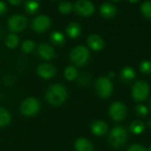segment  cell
I'll list each match as a JSON object with an SVG mask.
<instances>
[{"label": "cell", "instance_id": "obj_9", "mask_svg": "<svg viewBox=\"0 0 151 151\" xmlns=\"http://www.w3.org/2000/svg\"><path fill=\"white\" fill-rule=\"evenodd\" d=\"M76 12L83 17L91 16L95 12V5L92 2L88 0H79L73 5Z\"/></svg>", "mask_w": 151, "mask_h": 151}, {"label": "cell", "instance_id": "obj_21", "mask_svg": "<svg viewBox=\"0 0 151 151\" xmlns=\"http://www.w3.org/2000/svg\"><path fill=\"white\" fill-rule=\"evenodd\" d=\"M64 75L67 81H74L78 77V70L75 66H73V65L67 66L64 71Z\"/></svg>", "mask_w": 151, "mask_h": 151}, {"label": "cell", "instance_id": "obj_6", "mask_svg": "<svg viewBox=\"0 0 151 151\" xmlns=\"http://www.w3.org/2000/svg\"><path fill=\"white\" fill-rule=\"evenodd\" d=\"M19 110L21 114L26 117L34 116L40 110V103L35 97H27L22 101Z\"/></svg>", "mask_w": 151, "mask_h": 151}, {"label": "cell", "instance_id": "obj_38", "mask_svg": "<svg viewBox=\"0 0 151 151\" xmlns=\"http://www.w3.org/2000/svg\"><path fill=\"white\" fill-rule=\"evenodd\" d=\"M150 111H151V99H150Z\"/></svg>", "mask_w": 151, "mask_h": 151}, {"label": "cell", "instance_id": "obj_10", "mask_svg": "<svg viewBox=\"0 0 151 151\" xmlns=\"http://www.w3.org/2000/svg\"><path fill=\"white\" fill-rule=\"evenodd\" d=\"M51 20L46 15H38L32 21V28L38 33H42L50 27Z\"/></svg>", "mask_w": 151, "mask_h": 151}, {"label": "cell", "instance_id": "obj_2", "mask_svg": "<svg viewBox=\"0 0 151 151\" xmlns=\"http://www.w3.org/2000/svg\"><path fill=\"white\" fill-rule=\"evenodd\" d=\"M128 140V133L122 126L113 127L109 135V142L111 147L115 149L122 148Z\"/></svg>", "mask_w": 151, "mask_h": 151}, {"label": "cell", "instance_id": "obj_29", "mask_svg": "<svg viewBox=\"0 0 151 151\" xmlns=\"http://www.w3.org/2000/svg\"><path fill=\"white\" fill-rule=\"evenodd\" d=\"M135 111L139 116L146 117L149 113V109L147 108V106H145L143 104H138L135 106Z\"/></svg>", "mask_w": 151, "mask_h": 151}, {"label": "cell", "instance_id": "obj_11", "mask_svg": "<svg viewBox=\"0 0 151 151\" xmlns=\"http://www.w3.org/2000/svg\"><path fill=\"white\" fill-rule=\"evenodd\" d=\"M36 72L40 77L45 80H49L54 77L57 73V69L54 65L49 63H43L37 66Z\"/></svg>", "mask_w": 151, "mask_h": 151}, {"label": "cell", "instance_id": "obj_4", "mask_svg": "<svg viewBox=\"0 0 151 151\" xmlns=\"http://www.w3.org/2000/svg\"><path fill=\"white\" fill-rule=\"evenodd\" d=\"M95 89L96 94L101 98H108L113 92V84L111 79L106 76L99 77L95 84Z\"/></svg>", "mask_w": 151, "mask_h": 151}, {"label": "cell", "instance_id": "obj_13", "mask_svg": "<svg viewBox=\"0 0 151 151\" xmlns=\"http://www.w3.org/2000/svg\"><path fill=\"white\" fill-rule=\"evenodd\" d=\"M87 43H88V47L95 51H99V50H103L104 47V39L99 35H96V34L89 35L87 39Z\"/></svg>", "mask_w": 151, "mask_h": 151}, {"label": "cell", "instance_id": "obj_18", "mask_svg": "<svg viewBox=\"0 0 151 151\" xmlns=\"http://www.w3.org/2000/svg\"><path fill=\"white\" fill-rule=\"evenodd\" d=\"M145 130V124L142 120H134L129 126V131L135 135L142 134Z\"/></svg>", "mask_w": 151, "mask_h": 151}, {"label": "cell", "instance_id": "obj_34", "mask_svg": "<svg viewBox=\"0 0 151 151\" xmlns=\"http://www.w3.org/2000/svg\"><path fill=\"white\" fill-rule=\"evenodd\" d=\"M114 76H115V73H114V72H110L109 73H108V78L109 79H111V78H114Z\"/></svg>", "mask_w": 151, "mask_h": 151}, {"label": "cell", "instance_id": "obj_15", "mask_svg": "<svg viewBox=\"0 0 151 151\" xmlns=\"http://www.w3.org/2000/svg\"><path fill=\"white\" fill-rule=\"evenodd\" d=\"M108 127H109L106 122H104V120L98 119L92 123L90 129H91L92 134H95L96 136H103L107 133Z\"/></svg>", "mask_w": 151, "mask_h": 151}, {"label": "cell", "instance_id": "obj_24", "mask_svg": "<svg viewBox=\"0 0 151 151\" xmlns=\"http://www.w3.org/2000/svg\"><path fill=\"white\" fill-rule=\"evenodd\" d=\"M50 41L56 45H61L65 42V36L61 32L55 31L50 35Z\"/></svg>", "mask_w": 151, "mask_h": 151}, {"label": "cell", "instance_id": "obj_1", "mask_svg": "<svg viewBox=\"0 0 151 151\" xmlns=\"http://www.w3.org/2000/svg\"><path fill=\"white\" fill-rule=\"evenodd\" d=\"M47 102L51 105H60L67 98V90L60 83H55L51 85L45 95Z\"/></svg>", "mask_w": 151, "mask_h": 151}, {"label": "cell", "instance_id": "obj_31", "mask_svg": "<svg viewBox=\"0 0 151 151\" xmlns=\"http://www.w3.org/2000/svg\"><path fill=\"white\" fill-rule=\"evenodd\" d=\"M127 151H147V150L141 144H132L128 147Z\"/></svg>", "mask_w": 151, "mask_h": 151}, {"label": "cell", "instance_id": "obj_35", "mask_svg": "<svg viewBox=\"0 0 151 151\" xmlns=\"http://www.w3.org/2000/svg\"><path fill=\"white\" fill-rule=\"evenodd\" d=\"M147 126H148L149 128H150L151 129V119H149V121H148V123H147Z\"/></svg>", "mask_w": 151, "mask_h": 151}, {"label": "cell", "instance_id": "obj_23", "mask_svg": "<svg viewBox=\"0 0 151 151\" xmlns=\"http://www.w3.org/2000/svg\"><path fill=\"white\" fill-rule=\"evenodd\" d=\"M73 4L68 1H62L58 4V10L63 14L70 13L73 11Z\"/></svg>", "mask_w": 151, "mask_h": 151}, {"label": "cell", "instance_id": "obj_22", "mask_svg": "<svg viewBox=\"0 0 151 151\" xmlns=\"http://www.w3.org/2000/svg\"><path fill=\"white\" fill-rule=\"evenodd\" d=\"M19 42V38L16 34H10L5 39V45L9 49H15Z\"/></svg>", "mask_w": 151, "mask_h": 151}, {"label": "cell", "instance_id": "obj_16", "mask_svg": "<svg viewBox=\"0 0 151 151\" xmlns=\"http://www.w3.org/2000/svg\"><path fill=\"white\" fill-rule=\"evenodd\" d=\"M74 149L76 151H93L94 146L88 139L81 137L75 141Z\"/></svg>", "mask_w": 151, "mask_h": 151}, {"label": "cell", "instance_id": "obj_19", "mask_svg": "<svg viewBox=\"0 0 151 151\" xmlns=\"http://www.w3.org/2000/svg\"><path fill=\"white\" fill-rule=\"evenodd\" d=\"M136 73L134 71V69L131 66H126L121 70L120 73V78L124 81H130L132 80H134L135 78Z\"/></svg>", "mask_w": 151, "mask_h": 151}, {"label": "cell", "instance_id": "obj_28", "mask_svg": "<svg viewBox=\"0 0 151 151\" xmlns=\"http://www.w3.org/2000/svg\"><path fill=\"white\" fill-rule=\"evenodd\" d=\"M140 71L144 74H151V61L143 60L139 65Z\"/></svg>", "mask_w": 151, "mask_h": 151}, {"label": "cell", "instance_id": "obj_37", "mask_svg": "<svg viewBox=\"0 0 151 151\" xmlns=\"http://www.w3.org/2000/svg\"><path fill=\"white\" fill-rule=\"evenodd\" d=\"M130 3H138V1H130Z\"/></svg>", "mask_w": 151, "mask_h": 151}, {"label": "cell", "instance_id": "obj_26", "mask_svg": "<svg viewBox=\"0 0 151 151\" xmlns=\"http://www.w3.org/2000/svg\"><path fill=\"white\" fill-rule=\"evenodd\" d=\"M141 12L145 18L151 19V1H145L142 4Z\"/></svg>", "mask_w": 151, "mask_h": 151}, {"label": "cell", "instance_id": "obj_7", "mask_svg": "<svg viewBox=\"0 0 151 151\" xmlns=\"http://www.w3.org/2000/svg\"><path fill=\"white\" fill-rule=\"evenodd\" d=\"M109 115L115 121H122L127 115V108L121 102H115L109 108Z\"/></svg>", "mask_w": 151, "mask_h": 151}, {"label": "cell", "instance_id": "obj_14", "mask_svg": "<svg viewBox=\"0 0 151 151\" xmlns=\"http://www.w3.org/2000/svg\"><path fill=\"white\" fill-rule=\"evenodd\" d=\"M117 12H118L117 7L112 3L106 2L100 5V13L104 18L111 19L116 16Z\"/></svg>", "mask_w": 151, "mask_h": 151}, {"label": "cell", "instance_id": "obj_5", "mask_svg": "<svg viewBox=\"0 0 151 151\" xmlns=\"http://www.w3.org/2000/svg\"><path fill=\"white\" fill-rule=\"evenodd\" d=\"M150 85L145 81H138L132 87V96L137 102L145 101L150 96Z\"/></svg>", "mask_w": 151, "mask_h": 151}, {"label": "cell", "instance_id": "obj_36", "mask_svg": "<svg viewBox=\"0 0 151 151\" xmlns=\"http://www.w3.org/2000/svg\"><path fill=\"white\" fill-rule=\"evenodd\" d=\"M147 151H151V145L148 148V150H147Z\"/></svg>", "mask_w": 151, "mask_h": 151}, {"label": "cell", "instance_id": "obj_20", "mask_svg": "<svg viewBox=\"0 0 151 151\" xmlns=\"http://www.w3.org/2000/svg\"><path fill=\"white\" fill-rule=\"evenodd\" d=\"M11 120H12V117L10 112L4 108H0V127L8 126Z\"/></svg>", "mask_w": 151, "mask_h": 151}, {"label": "cell", "instance_id": "obj_25", "mask_svg": "<svg viewBox=\"0 0 151 151\" xmlns=\"http://www.w3.org/2000/svg\"><path fill=\"white\" fill-rule=\"evenodd\" d=\"M26 12L29 14H34L35 12H37L39 7H40V4L38 2L36 1H27L26 2Z\"/></svg>", "mask_w": 151, "mask_h": 151}, {"label": "cell", "instance_id": "obj_27", "mask_svg": "<svg viewBox=\"0 0 151 151\" xmlns=\"http://www.w3.org/2000/svg\"><path fill=\"white\" fill-rule=\"evenodd\" d=\"M35 42L32 41V40H26L22 42V45H21V48H22V50L25 52V53H31L34 51L35 50Z\"/></svg>", "mask_w": 151, "mask_h": 151}, {"label": "cell", "instance_id": "obj_33", "mask_svg": "<svg viewBox=\"0 0 151 151\" xmlns=\"http://www.w3.org/2000/svg\"><path fill=\"white\" fill-rule=\"evenodd\" d=\"M9 3H10L11 4H13V5H18V4H19L21 3V1H19V0H14V1L10 0Z\"/></svg>", "mask_w": 151, "mask_h": 151}, {"label": "cell", "instance_id": "obj_12", "mask_svg": "<svg viewBox=\"0 0 151 151\" xmlns=\"http://www.w3.org/2000/svg\"><path fill=\"white\" fill-rule=\"evenodd\" d=\"M38 55L44 60H50L54 58L56 53L53 49V47L46 42H42L39 44L37 48Z\"/></svg>", "mask_w": 151, "mask_h": 151}, {"label": "cell", "instance_id": "obj_32", "mask_svg": "<svg viewBox=\"0 0 151 151\" xmlns=\"http://www.w3.org/2000/svg\"><path fill=\"white\" fill-rule=\"evenodd\" d=\"M6 11V5L3 1H0V16L3 15Z\"/></svg>", "mask_w": 151, "mask_h": 151}, {"label": "cell", "instance_id": "obj_30", "mask_svg": "<svg viewBox=\"0 0 151 151\" xmlns=\"http://www.w3.org/2000/svg\"><path fill=\"white\" fill-rule=\"evenodd\" d=\"M78 82L81 86H87L90 82V76L87 73H83L79 77Z\"/></svg>", "mask_w": 151, "mask_h": 151}, {"label": "cell", "instance_id": "obj_17", "mask_svg": "<svg viewBox=\"0 0 151 151\" xmlns=\"http://www.w3.org/2000/svg\"><path fill=\"white\" fill-rule=\"evenodd\" d=\"M65 32L70 38H77L81 33V27L77 22H70L65 27Z\"/></svg>", "mask_w": 151, "mask_h": 151}, {"label": "cell", "instance_id": "obj_8", "mask_svg": "<svg viewBox=\"0 0 151 151\" xmlns=\"http://www.w3.org/2000/svg\"><path fill=\"white\" fill-rule=\"evenodd\" d=\"M7 25L12 32H20L24 30L27 25V19L21 14H14L7 20Z\"/></svg>", "mask_w": 151, "mask_h": 151}, {"label": "cell", "instance_id": "obj_3", "mask_svg": "<svg viewBox=\"0 0 151 151\" xmlns=\"http://www.w3.org/2000/svg\"><path fill=\"white\" fill-rule=\"evenodd\" d=\"M90 57L88 48L82 45L74 47L70 52V60L77 66H82L88 61Z\"/></svg>", "mask_w": 151, "mask_h": 151}]
</instances>
